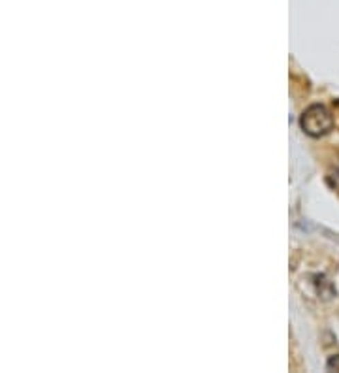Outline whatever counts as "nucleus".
I'll use <instances>...</instances> for the list:
<instances>
[{"instance_id": "2", "label": "nucleus", "mask_w": 339, "mask_h": 373, "mask_svg": "<svg viewBox=\"0 0 339 373\" xmlns=\"http://www.w3.org/2000/svg\"><path fill=\"white\" fill-rule=\"evenodd\" d=\"M326 370H328V372H339V354H333V356L328 358Z\"/></svg>"}, {"instance_id": "1", "label": "nucleus", "mask_w": 339, "mask_h": 373, "mask_svg": "<svg viewBox=\"0 0 339 373\" xmlns=\"http://www.w3.org/2000/svg\"><path fill=\"white\" fill-rule=\"evenodd\" d=\"M299 127L302 130L311 136V138H320L333 128V117L330 110L322 104H313L302 114L299 117Z\"/></svg>"}]
</instances>
